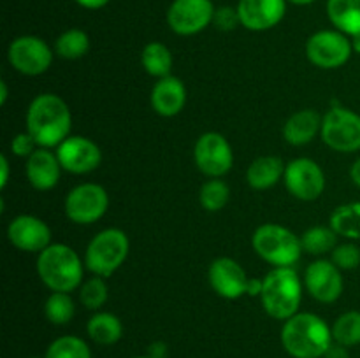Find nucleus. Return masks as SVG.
I'll return each instance as SVG.
<instances>
[{
    "label": "nucleus",
    "mask_w": 360,
    "mask_h": 358,
    "mask_svg": "<svg viewBox=\"0 0 360 358\" xmlns=\"http://www.w3.org/2000/svg\"><path fill=\"white\" fill-rule=\"evenodd\" d=\"M27 132L39 147H58L72 128V114L60 95L41 93L30 102L27 109Z\"/></svg>",
    "instance_id": "f257e3e1"
},
{
    "label": "nucleus",
    "mask_w": 360,
    "mask_h": 358,
    "mask_svg": "<svg viewBox=\"0 0 360 358\" xmlns=\"http://www.w3.org/2000/svg\"><path fill=\"white\" fill-rule=\"evenodd\" d=\"M333 343V329L315 312H297L281 329V344L292 358H322Z\"/></svg>",
    "instance_id": "f03ea898"
},
{
    "label": "nucleus",
    "mask_w": 360,
    "mask_h": 358,
    "mask_svg": "<svg viewBox=\"0 0 360 358\" xmlns=\"http://www.w3.org/2000/svg\"><path fill=\"white\" fill-rule=\"evenodd\" d=\"M35 269L42 284L51 291L70 293L79 290L83 283L84 262L70 246L63 242H51L48 248L42 249L37 255Z\"/></svg>",
    "instance_id": "7ed1b4c3"
},
{
    "label": "nucleus",
    "mask_w": 360,
    "mask_h": 358,
    "mask_svg": "<svg viewBox=\"0 0 360 358\" xmlns=\"http://www.w3.org/2000/svg\"><path fill=\"white\" fill-rule=\"evenodd\" d=\"M302 300V283L292 267H274L262 277L260 304L274 319L287 321L299 312Z\"/></svg>",
    "instance_id": "20e7f679"
},
{
    "label": "nucleus",
    "mask_w": 360,
    "mask_h": 358,
    "mask_svg": "<svg viewBox=\"0 0 360 358\" xmlns=\"http://www.w3.org/2000/svg\"><path fill=\"white\" fill-rule=\"evenodd\" d=\"M252 246L264 262L273 267H294L302 255L301 237L278 223H264L253 232Z\"/></svg>",
    "instance_id": "39448f33"
},
{
    "label": "nucleus",
    "mask_w": 360,
    "mask_h": 358,
    "mask_svg": "<svg viewBox=\"0 0 360 358\" xmlns=\"http://www.w3.org/2000/svg\"><path fill=\"white\" fill-rule=\"evenodd\" d=\"M129 251V235L122 228H105L88 242L84 267L94 276L109 277L125 263Z\"/></svg>",
    "instance_id": "423d86ee"
},
{
    "label": "nucleus",
    "mask_w": 360,
    "mask_h": 358,
    "mask_svg": "<svg viewBox=\"0 0 360 358\" xmlns=\"http://www.w3.org/2000/svg\"><path fill=\"white\" fill-rule=\"evenodd\" d=\"M320 137L338 153L360 151V114L352 109L334 105L323 114Z\"/></svg>",
    "instance_id": "0eeeda50"
},
{
    "label": "nucleus",
    "mask_w": 360,
    "mask_h": 358,
    "mask_svg": "<svg viewBox=\"0 0 360 358\" xmlns=\"http://www.w3.org/2000/svg\"><path fill=\"white\" fill-rule=\"evenodd\" d=\"M354 41L340 30H319L306 42V56L315 67L334 70L347 65L352 58Z\"/></svg>",
    "instance_id": "6e6552de"
},
{
    "label": "nucleus",
    "mask_w": 360,
    "mask_h": 358,
    "mask_svg": "<svg viewBox=\"0 0 360 358\" xmlns=\"http://www.w3.org/2000/svg\"><path fill=\"white\" fill-rule=\"evenodd\" d=\"M109 195L97 183H83L67 193L63 211L67 220L76 225H94L108 213Z\"/></svg>",
    "instance_id": "1a4fd4ad"
},
{
    "label": "nucleus",
    "mask_w": 360,
    "mask_h": 358,
    "mask_svg": "<svg viewBox=\"0 0 360 358\" xmlns=\"http://www.w3.org/2000/svg\"><path fill=\"white\" fill-rule=\"evenodd\" d=\"M55 49L37 35H20L7 48V62L23 76H41L51 67Z\"/></svg>",
    "instance_id": "9d476101"
},
{
    "label": "nucleus",
    "mask_w": 360,
    "mask_h": 358,
    "mask_svg": "<svg viewBox=\"0 0 360 358\" xmlns=\"http://www.w3.org/2000/svg\"><path fill=\"white\" fill-rule=\"evenodd\" d=\"M193 160L204 175L221 178L234 165V151L231 142L220 132H206L197 139Z\"/></svg>",
    "instance_id": "9b49d317"
},
{
    "label": "nucleus",
    "mask_w": 360,
    "mask_h": 358,
    "mask_svg": "<svg viewBox=\"0 0 360 358\" xmlns=\"http://www.w3.org/2000/svg\"><path fill=\"white\" fill-rule=\"evenodd\" d=\"M214 11L211 0H172L167 9V25L183 37L200 34L213 23Z\"/></svg>",
    "instance_id": "f8f14e48"
},
{
    "label": "nucleus",
    "mask_w": 360,
    "mask_h": 358,
    "mask_svg": "<svg viewBox=\"0 0 360 358\" xmlns=\"http://www.w3.org/2000/svg\"><path fill=\"white\" fill-rule=\"evenodd\" d=\"M285 186L292 197L304 202L316 200L326 190V174L311 158H295L285 167Z\"/></svg>",
    "instance_id": "ddd939ff"
},
{
    "label": "nucleus",
    "mask_w": 360,
    "mask_h": 358,
    "mask_svg": "<svg viewBox=\"0 0 360 358\" xmlns=\"http://www.w3.org/2000/svg\"><path fill=\"white\" fill-rule=\"evenodd\" d=\"M56 157L63 171L79 175L98 168L102 161V151L98 144L88 137L69 135L56 147Z\"/></svg>",
    "instance_id": "4468645a"
},
{
    "label": "nucleus",
    "mask_w": 360,
    "mask_h": 358,
    "mask_svg": "<svg viewBox=\"0 0 360 358\" xmlns=\"http://www.w3.org/2000/svg\"><path fill=\"white\" fill-rule=\"evenodd\" d=\"M7 239L23 253H41L51 244V228L34 214H20L7 225Z\"/></svg>",
    "instance_id": "2eb2a0df"
},
{
    "label": "nucleus",
    "mask_w": 360,
    "mask_h": 358,
    "mask_svg": "<svg viewBox=\"0 0 360 358\" xmlns=\"http://www.w3.org/2000/svg\"><path fill=\"white\" fill-rule=\"evenodd\" d=\"M304 286L315 300L333 304L343 293V276L340 267L329 260H315L304 272Z\"/></svg>",
    "instance_id": "dca6fc26"
},
{
    "label": "nucleus",
    "mask_w": 360,
    "mask_h": 358,
    "mask_svg": "<svg viewBox=\"0 0 360 358\" xmlns=\"http://www.w3.org/2000/svg\"><path fill=\"white\" fill-rule=\"evenodd\" d=\"M207 279H210L211 288L220 297L227 298V300H236V298L246 295L250 277L246 276L241 263L229 256H220L211 262Z\"/></svg>",
    "instance_id": "f3484780"
},
{
    "label": "nucleus",
    "mask_w": 360,
    "mask_h": 358,
    "mask_svg": "<svg viewBox=\"0 0 360 358\" xmlns=\"http://www.w3.org/2000/svg\"><path fill=\"white\" fill-rule=\"evenodd\" d=\"M239 23L252 32L271 30L287 13V0H239Z\"/></svg>",
    "instance_id": "a211bd4d"
},
{
    "label": "nucleus",
    "mask_w": 360,
    "mask_h": 358,
    "mask_svg": "<svg viewBox=\"0 0 360 358\" xmlns=\"http://www.w3.org/2000/svg\"><path fill=\"white\" fill-rule=\"evenodd\" d=\"M62 171L58 157L49 147H37L27 158V165H25L28 183L37 192H48L55 188L58 185Z\"/></svg>",
    "instance_id": "6ab92c4d"
},
{
    "label": "nucleus",
    "mask_w": 360,
    "mask_h": 358,
    "mask_svg": "<svg viewBox=\"0 0 360 358\" xmlns=\"http://www.w3.org/2000/svg\"><path fill=\"white\" fill-rule=\"evenodd\" d=\"M150 104L153 111L164 118L179 114L186 104V88L183 81L172 74L158 79L151 88Z\"/></svg>",
    "instance_id": "aec40b11"
},
{
    "label": "nucleus",
    "mask_w": 360,
    "mask_h": 358,
    "mask_svg": "<svg viewBox=\"0 0 360 358\" xmlns=\"http://www.w3.org/2000/svg\"><path fill=\"white\" fill-rule=\"evenodd\" d=\"M322 116L315 109H301L294 112L283 125V137L292 146H306L322 130Z\"/></svg>",
    "instance_id": "412c9836"
},
{
    "label": "nucleus",
    "mask_w": 360,
    "mask_h": 358,
    "mask_svg": "<svg viewBox=\"0 0 360 358\" xmlns=\"http://www.w3.org/2000/svg\"><path fill=\"white\" fill-rule=\"evenodd\" d=\"M285 167L280 157L267 154V157H259L250 164L246 171V183L253 190H269L283 178Z\"/></svg>",
    "instance_id": "4be33fe9"
},
{
    "label": "nucleus",
    "mask_w": 360,
    "mask_h": 358,
    "mask_svg": "<svg viewBox=\"0 0 360 358\" xmlns=\"http://www.w3.org/2000/svg\"><path fill=\"white\" fill-rule=\"evenodd\" d=\"M327 16L336 30L360 39V0H327Z\"/></svg>",
    "instance_id": "5701e85b"
},
{
    "label": "nucleus",
    "mask_w": 360,
    "mask_h": 358,
    "mask_svg": "<svg viewBox=\"0 0 360 358\" xmlns=\"http://www.w3.org/2000/svg\"><path fill=\"white\" fill-rule=\"evenodd\" d=\"M88 337L101 346H112L123 336V323L112 312L97 311L86 323Z\"/></svg>",
    "instance_id": "b1692460"
},
{
    "label": "nucleus",
    "mask_w": 360,
    "mask_h": 358,
    "mask_svg": "<svg viewBox=\"0 0 360 358\" xmlns=\"http://www.w3.org/2000/svg\"><path fill=\"white\" fill-rule=\"evenodd\" d=\"M141 63L151 77L162 79L171 74L172 53L164 42H150L144 46L143 53H141Z\"/></svg>",
    "instance_id": "393cba45"
},
{
    "label": "nucleus",
    "mask_w": 360,
    "mask_h": 358,
    "mask_svg": "<svg viewBox=\"0 0 360 358\" xmlns=\"http://www.w3.org/2000/svg\"><path fill=\"white\" fill-rule=\"evenodd\" d=\"M330 227L338 235L352 241L360 239V202H348L330 214Z\"/></svg>",
    "instance_id": "a878e982"
},
{
    "label": "nucleus",
    "mask_w": 360,
    "mask_h": 358,
    "mask_svg": "<svg viewBox=\"0 0 360 358\" xmlns=\"http://www.w3.org/2000/svg\"><path fill=\"white\" fill-rule=\"evenodd\" d=\"M90 51V37L81 28H69L55 41L56 56L63 60H79Z\"/></svg>",
    "instance_id": "bb28decb"
},
{
    "label": "nucleus",
    "mask_w": 360,
    "mask_h": 358,
    "mask_svg": "<svg viewBox=\"0 0 360 358\" xmlns=\"http://www.w3.org/2000/svg\"><path fill=\"white\" fill-rule=\"evenodd\" d=\"M338 237L340 235L333 230V227H311L301 235L302 251L315 256L333 253L338 246Z\"/></svg>",
    "instance_id": "cd10ccee"
},
{
    "label": "nucleus",
    "mask_w": 360,
    "mask_h": 358,
    "mask_svg": "<svg viewBox=\"0 0 360 358\" xmlns=\"http://www.w3.org/2000/svg\"><path fill=\"white\" fill-rule=\"evenodd\" d=\"M74 312H76V305H74L70 293H65V291H51V295L46 298L44 314L48 318V321L53 323V325H67L74 318Z\"/></svg>",
    "instance_id": "c85d7f7f"
},
{
    "label": "nucleus",
    "mask_w": 360,
    "mask_h": 358,
    "mask_svg": "<svg viewBox=\"0 0 360 358\" xmlns=\"http://www.w3.org/2000/svg\"><path fill=\"white\" fill-rule=\"evenodd\" d=\"M333 339L341 346H357L360 344V311H347L334 321Z\"/></svg>",
    "instance_id": "c756f323"
},
{
    "label": "nucleus",
    "mask_w": 360,
    "mask_h": 358,
    "mask_svg": "<svg viewBox=\"0 0 360 358\" xmlns=\"http://www.w3.org/2000/svg\"><path fill=\"white\" fill-rule=\"evenodd\" d=\"M44 358H91V351L81 337L62 336L49 344Z\"/></svg>",
    "instance_id": "7c9ffc66"
},
{
    "label": "nucleus",
    "mask_w": 360,
    "mask_h": 358,
    "mask_svg": "<svg viewBox=\"0 0 360 358\" xmlns=\"http://www.w3.org/2000/svg\"><path fill=\"white\" fill-rule=\"evenodd\" d=\"M231 197V190H229L227 183L221 181L220 178H210L199 192V202L210 213H218L224 209Z\"/></svg>",
    "instance_id": "2f4dec72"
},
{
    "label": "nucleus",
    "mask_w": 360,
    "mask_h": 358,
    "mask_svg": "<svg viewBox=\"0 0 360 358\" xmlns=\"http://www.w3.org/2000/svg\"><path fill=\"white\" fill-rule=\"evenodd\" d=\"M109 288L104 277L94 276L83 281L79 286V300L90 311H98L108 302Z\"/></svg>",
    "instance_id": "473e14b6"
},
{
    "label": "nucleus",
    "mask_w": 360,
    "mask_h": 358,
    "mask_svg": "<svg viewBox=\"0 0 360 358\" xmlns=\"http://www.w3.org/2000/svg\"><path fill=\"white\" fill-rule=\"evenodd\" d=\"M330 262L341 270H354L360 265V248L354 242L338 244L330 253Z\"/></svg>",
    "instance_id": "72a5a7b5"
},
{
    "label": "nucleus",
    "mask_w": 360,
    "mask_h": 358,
    "mask_svg": "<svg viewBox=\"0 0 360 358\" xmlns=\"http://www.w3.org/2000/svg\"><path fill=\"white\" fill-rule=\"evenodd\" d=\"M213 25L218 28V30L221 32H231L234 30L239 23V14H238V9H234V7H218L217 11H214V18H213Z\"/></svg>",
    "instance_id": "f704fd0d"
},
{
    "label": "nucleus",
    "mask_w": 360,
    "mask_h": 358,
    "mask_svg": "<svg viewBox=\"0 0 360 358\" xmlns=\"http://www.w3.org/2000/svg\"><path fill=\"white\" fill-rule=\"evenodd\" d=\"M37 147L39 144L35 142V139L28 132L18 133V135H14L13 140H11V151H13V154L21 158H28Z\"/></svg>",
    "instance_id": "c9c22d12"
},
{
    "label": "nucleus",
    "mask_w": 360,
    "mask_h": 358,
    "mask_svg": "<svg viewBox=\"0 0 360 358\" xmlns=\"http://www.w3.org/2000/svg\"><path fill=\"white\" fill-rule=\"evenodd\" d=\"M169 346L164 340H155L148 346V357L150 358H167Z\"/></svg>",
    "instance_id": "e433bc0d"
},
{
    "label": "nucleus",
    "mask_w": 360,
    "mask_h": 358,
    "mask_svg": "<svg viewBox=\"0 0 360 358\" xmlns=\"http://www.w3.org/2000/svg\"><path fill=\"white\" fill-rule=\"evenodd\" d=\"M9 158L6 154H0V188H6L7 183H9Z\"/></svg>",
    "instance_id": "4c0bfd02"
},
{
    "label": "nucleus",
    "mask_w": 360,
    "mask_h": 358,
    "mask_svg": "<svg viewBox=\"0 0 360 358\" xmlns=\"http://www.w3.org/2000/svg\"><path fill=\"white\" fill-rule=\"evenodd\" d=\"M323 358H350V354H348L347 346H341V344L333 343L329 350H327V353L323 354Z\"/></svg>",
    "instance_id": "58836bf2"
},
{
    "label": "nucleus",
    "mask_w": 360,
    "mask_h": 358,
    "mask_svg": "<svg viewBox=\"0 0 360 358\" xmlns=\"http://www.w3.org/2000/svg\"><path fill=\"white\" fill-rule=\"evenodd\" d=\"M74 2H76L79 7H83V9L97 11V9H102V7L108 6L111 0H74Z\"/></svg>",
    "instance_id": "ea45409f"
},
{
    "label": "nucleus",
    "mask_w": 360,
    "mask_h": 358,
    "mask_svg": "<svg viewBox=\"0 0 360 358\" xmlns=\"http://www.w3.org/2000/svg\"><path fill=\"white\" fill-rule=\"evenodd\" d=\"M260 293H262V279H259V277H250L246 295H250V297H260Z\"/></svg>",
    "instance_id": "a19ab883"
},
{
    "label": "nucleus",
    "mask_w": 360,
    "mask_h": 358,
    "mask_svg": "<svg viewBox=\"0 0 360 358\" xmlns=\"http://www.w3.org/2000/svg\"><path fill=\"white\" fill-rule=\"evenodd\" d=\"M350 178H352V181H354V185L360 188V158H357V160L354 161V165H352Z\"/></svg>",
    "instance_id": "79ce46f5"
},
{
    "label": "nucleus",
    "mask_w": 360,
    "mask_h": 358,
    "mask_svg": "<svg viewBox=\"0 0 360 358\" xmlns=\"http://www.w3.org/2000/svg\"><path fill=\"white\" fill-rule=\"evenodd\" d=\"M7 97H9V90H7L6 81H0V105H6Z\"/></svg>",
    "instance_id": "37998d69"
},
{
    "label": "nucleus",
    "mask_w": 360,
    "mask_h": 358,
    "mask_svg": "<svg viewBox=\"0 0 360 358\" xmlns=\"http://www.w3.org/2000/svg\"><path fill=\"white\" fill-rule=\"evenodd\" d=\"M287 2L295 4V6H309V4L316 2V0H287Z\"/></svg>",
    "instance_id": "c03bdc74"
},
{
    "label": "nucleus",
    "mask_w": 360,
    "mask_h": 358,
    "mask_svg": "<svg viewBox=\"0 0 360 358\" xmlns=\"http://www.w3.org/2000/svg\"><path fill=\"white\" fill-rule=\"evenodd\" d=\"M352 41H354V49L357 53H360V39H352Z\"/></svg>",
    "instance_id": "a18cd8bd"
},
{
    "label": "nucleus",
    "mask_w": 360,
    "mask_h": 358,
    "mask_svg": "<svg viewBox=\"0 0 360 358\" xmlns=\"http://www.w3.org/2000/svg\"><path fill=\"white\" fill-rule=\"evenodd\" d=\"M132 358H150V357H148V354H146V357H132Z\"/></svg>",
    "instance_id": "49530a36"
},
{
    "label": "nucleus",
    "mask_w": 360,
    "mask_h": 358,
    "mask_svg": "<svg viewBox=\"0 0 360 358\" xmlns=\"http://www.w3.org/2000/svg\"><path fill=\"white\" fill-rule=\"evenodd\" d=\"M30 358H39V357H30Z\"/></svg>",
    "instance_id": "de8ad7c7"
}]
</instances>
